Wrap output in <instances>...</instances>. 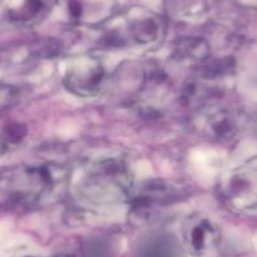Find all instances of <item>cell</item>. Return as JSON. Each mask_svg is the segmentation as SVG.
Returning a JSON list of instances; mask_svg holds the SVG:
<instances>
[{"label":"cell","mask_w":257,"mask_h":257,"mask_svg":"<svg viewBox=\"0 0 257 257\" xmlns=\"http://www.w3.org/2000/svg\"><path fill=\"white\" fill-rule=\"evenodd\" d=\"M77 190L85 201L96 206L121 202L130 194L127 172L117 160H100L86 169Z\"/></svg>","instance_id":"cell-1"},{"label":"cell","mask_w":257,"mask_h":257,"mask_svg":"<svg viewBox=\"0 0 257 257\" xmlns=\"http://www.w3.org/2000/svg\"><path fill=\"white\" fill-rule=\"evenodd\" d=\"M105 78V67L95 57L81 56L71 59L64 70V83L68 90L83 97L97 95Z\"/></svg>","instance_id":"cell-2"},{"label":"cell","mask_w":257,"mask_h":257,"mask_svg":"<svg viewBox=\"0 0 257 257\" xmlns=\"http://www.w3.org/2000/svg\"><path fill=\"white\" fill-rule=\"evenodd\" d=\"M216 223L203 214H193L183 226V241L188 251L196 257H208L219 243Z\"/></svg>","instance_id":"cell-3"},{"label":"cell","mask_w":257,"mask_h":257,"mask_svg":"<svg viewBox=\"0 0 257 257\" xmlns=\"http://www.w3.org/2000/svg\"><path fill=\"white\" fill-rule=\"evenodd\" d=\"M160 27L154 18H142L132 26V36L139 44H149L159 38Z\"/></svg>","instance_id":"cell-4"},{"label":"cell","mask_w":257,"mask_h":257,"mask_svg":"<svg viewBox=\"0 0 257 257\" xmlns=\"http://www.w3.org/2000/svg\"><path fill=\"white\" fill-rule=\"evenodd\" d=\"M145 257H173L172 247L167 241H163V239L155 241L148 247Z\"/></svg>","instance_id":"cell-5"},{"label":"cell","mask_w":257,"mask_h":257,"mask_svg":"<svg viewBox=\"0 0 257 257\" xmlns=\"http://www.w3.org/2000/svg\"><path fill=\"white\" fill-rule=\"evenodd\" d=\"M26 257H42V256H26Z\"/></svg>","instance_id":"cell-6"}]
</instances>
